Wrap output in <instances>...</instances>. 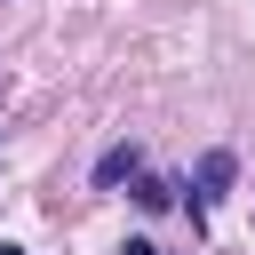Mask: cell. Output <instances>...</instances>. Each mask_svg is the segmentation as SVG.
Masks as SVG:
<instances>
[{"label":"cell","instance_id":"obj_1","mask_svg":"<svg viewBox=\"0 0 255 255\" xmlns=\"http://www.w3.org/2000/svg\"><path fill=\"white\" fill-rule=\"evenodd\" d=\"M231 183H239V159H231V151H207V159H199V175H191V223H199Z\"/></svg>","mask_w":255,"mask_h":255},{"label":"cell","instance_id":"obj_2","mask_svg":"<svg viewBox=\"0 0 255 255\" xmlns=\"http://www.w3.org/2000/svg\"><path fill=\"white\" fill-rule=\"evenodd\" d=\"M135 175H143V151H135V143H112V151L96 159V191H112V183H135Z\"/></svg>","mask_w":255,"mask_h":255},{"label":"cell","instance_id":"obj_3","mask_svg":"<svg viewBox=\"0 0 255 255\" xmlns=\"http://www.w3.org/2000/svg\"><path fill=\"white\" fill-rule=\"evenodd\" d=\"M135 207H143V215L175 207V183H167V175H135Z\"/></svg>","mask_w":255,"mask_h":255},{"label":"cell","instance_id":"obj_4","mask_svg":"<svg viewBox=\"0 0 255 255\" xmlns=\"http://www.w3.org/2000/svg\"><path fill=\"white\" fill-rule=\"evenodd\" d=\"M120 255H159V247H151V239H128V247H120Z\"/></svg>","mask_w":255,"mask_h":255},{"label":"cell","instance_id":"obj_5","mask_svg":"<svg viewBox=\"0 0 255 255\" xmlns=\"http://www.w3.org/2000/svg\"><path fill=\"white\" fill-rule=\"evenodd\" d=\"M0 255H16V247H0Z\"/></svg>","mask_w":255,"mask_h":255}]
</instances>
